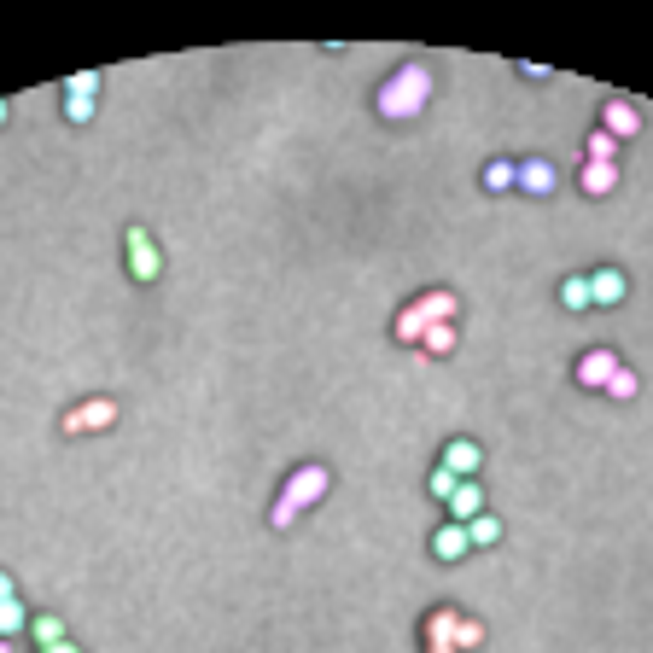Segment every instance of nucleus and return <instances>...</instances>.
<instances>
[{
    "label": "nucleus",
    "mask_w": 653,
    "mask_h": 653,
    "mask_svg": "<svg viewBox=\"0 0 653 653\" xmlns=\"http://www.w3.org/2000/svg\"><path fill=\"white\" fill-rule=\"evenodd\" d=\"M426 100H432V70L426 65H397L374 88V111L385 117V123H409V117H420Z\"/></svg>",
    "instance_id": "obj_1"
},
{
    "label": "nucleus",
    "mask_w": 653,
    "mask_h": 653,
    "mask_svg": "<svg viewBox=\"0 0 653 653\" xmlns=\"http://www.w3.org/2000/svg\"><path fill=\"white\" fill-rule=\"evenodd\" d=\"M123 257H129V275L140 280V286H152V280L164 275V251H158V240L146 234V228H123Z\"/></svg>",
    "instance_id": "obj_2"
},
{
    "label": "nucleus",
    "mask_w": 653,
    "mask_h": 653,
    "mask_svg": "<svg viewBox=\"0 0 653 653\" xmlns=\"http://www.w3.org/2000/svg\"><path fill=\"white\" fill-rule=\"evenodd\" d=\"M327 490H333V473L327 467H315V461H304V467H292V479L280 484V496L304 514V508H315V502H327Z\"/></svg>",
    "instance_id": "obj_3"
},
{
    "label": "nucleus",
    "mask_w": 653,
    "mask_h": 653,
    "mask_svg": "<svg viewBox=\"0 0 653 653\" xmlns=\"http://www.w3.org/2000/svg\"><path fill=\"white\" fill-rule=\"evenodd\" d=\"M59 426H65V438H88V432H105V426H117V403H111V397H88V403H76V409H70Z\"/></svg>",
    "instance_id": "obj_4"
},
{
    "label": "nucleus",
    "mask_w": 653,
    "mask_h": 653,
    "mask_svg": "<svg viewBox=\"0 0 653 653\" xmlns=\"http://www.w3.org/2000/svg\"><path fill=\"white\" fill-rule=\"evenodd\" d=\"M514 187H519V193H531V199H549L554 187H560V170H554L549 158H519Z\"/></svg>",
    "instance_id": "obj_5"
},
{
    "label": "nucleus",
    "mask_w": 653,
    "mask_h": 653,
    "mask_svg": "<svg viewBox=\"0 0 653 653\" xmlns=\"http://www.w3.org/2000/svg\"><path fill=\"white\" fill-rule=\"evenodd\" d=\"M572 374H578V385H584V391H607V379L619 374V356H613V350H584Z\"/></svg>",
    "instance_id": "obj_6"
},
{
    "label": "nucleus",
    "mask_w": 653,
    "mask_h": 653,
    "mask_svg": "<svg viewBox=\"0 0 653 653\" xmlns=\"http://www.w3.org/2000/svg\"><path fill=\"white\" fill-rule=\"evenodd\" d=\"M630 298V280H624V269H595L589 275V304H601V310H613V304H624Z\"/></svg>",
    "instance_id": "obj_7"
},
{
    "label": "nucleus",
    "mask_w": 653,
    "mask_h": 653,
    "mask_svg": "<svg viewBox=\"0 0 653 653\" xmlns=\"http://www.w3.org/2000/svg\"><path fill=\"white\" fill-rule=\"evenodd\" d=\"M438 467H449L455 479H479V467H484V449L473 444V438H449L444 444V461Z\"/></svg>",
    "instance_id": "obj_8"
},
{
    "label": "nucleus",
    "mask_w": 653,
    "mask_h": 653,
    "mask_svg": "<svg viewBox=\"0 0 653 653\" xmlns=\"http://www.w3.org/2000/svg\"><path fill=\"white\" fill-rule=\"evenodd\" d=\"M601 129L624 146V140H636V129H642V111H636L630 100H607L601 105Z\"/></svg>",
    "instance_id": "obj_9"
},
{
    "label": "nucleus",
    "mask_w": 653,
    "mask_h": 653,
    "mask_svg": "<svg viewBox=\"0 0 653 653\" xmlns=\"http://www.w3.org/2000/svg\"><path fill=\"white\" fill-rule=\"evenodd\" d=\"M473 554V543H467V525H455V519H444L438 531H432V560H467Z\"/></svg>",
    "instance_id": "obj_10"
},
{
    "label": "nucleus",
    "mask_w": 653,
    "mask_h": 653,
    "mask_svg": "<svg viewBox=\"0 0 653 653\" xmlns=\"http://www.w3.org/2000/svg\"><path fill=\"white\" fill-rule=\"evenodd\" d=\"M444 508H449V519H455V525H473V519L484 514V490H479V479H461V484H455V496H449Z\"/></svg>",
    "instance_id": "obj_11"
},
{
    "label": "nucleus",
    "mask_w": 653,
    "mask_h": 653,
    "mask_svg": "<svg viewBox=\"0 0 653 653\" xmlns=\"http://www.w3.org/2000/svg\"><path fill=\"white\" fill-rule=\"evenodd\" d=\"M578 187H584L589 199H607V193L619 187V164H584V170H578Z\"/></svg>",
    "instance_id": "obj_12"
},
{
    "label": "nucleus",
    "mask_w": 653,
    "mask_h": 653,
    "mask_svg": "<svg viewBox=\"0 0 653 653\" xmlns=\"http://www.w3.org/2000/svg\"><path fill=\"white\" fill-rule=\"evenodd\" d=\"M414 304H420V315H426V321H455V315H461V298H455V292H444V286L420 292Z\"/></svg>",
    "instance_id": "obj_13"
},
{
    "label": "nucleus",
    "mask_w": 653,
    "mask_h": 653,
    "mask_svg": "<svg viewBox=\"0 0 653 653\" xmlns=\"http://www.w3.org/2000/svg\"><path fill=\"white\" fill-rule=\"evenodd\" d=\"M426 315H420V304H409V310H397V321H391V333H397V344H414L420 350V339H426Z\"/></svg>",
    "instance_id": "obj_14"
},
{
    "label": "nucleus",
    "mask_w": 653,
    "mask_h": 653,
    "mask_svg": "<svg viewBox=\"0 0 653 653\" xmlns=\"http://www.w3.org/2000/svg\"><path fill=\"white\" fill-rule=\"evenodd\" d=\"M560 310H572V315L595 310V304H589V275H566V280H560Z\"/></svg>",
    "instance_id": "obj_15"
},
{
    "label": "nucleus",
    "mask_w": 653,
    "mask_h": 653,
    "mask_svg": "<svg viewBox=\"0 0 653 653\" xmlns=\"http://www.w3.org/2000/svg\"><path fill=\"white\" fill-rule=\"evenodd\" d=\"M514 158H490V164H484V175H479V187L484 193H508V187H514Z\"/></svg>",
    "instance_id": "obj_16"
},
{
    "label": "nucleus",
    "mask_w": 653,
    "mask_h": 653,
    "mask_svg": "<svg viewBox=\"0 0 653 653\" xmlns=\"http://www.w3.org/2000/svg\"><path fill=\"white\" fill-rule=\"evenodd\" d=\"M449 350H455V321H432L420 339V356H449Z\"/></svg>",
    "instance_id": "obj_17"
},
{
    "label": "nucleus",
    "mask_w": 653,
    "mask_h": 653,
    "mask_svg": "<svg viewBox=\"0 0 653 653\" xmlns=\"http://www.w3.org/2000/svg\"><path fill=\"white\" fill-rule=\"evenodd\" d=\"M584 164H619V140L607 135V129H595L584 140Z\"/></svg>",
    "instance_id": "obj_18"
},
{
    "label": "nucleus",
    "mask_w": 653,
    "mask_h": 653,
    "mask_svg": "<svg viewBox=\"0 0 653 653\" xmlns=\"http://www.w3.org/2000/svg\"><path fill=\"white\" fill-rule=\"evenodd\" d=\"M467 543H473V549H496V543H502V519L479 514L473 525H467Z\"/></svg>",
    "instance_id": "obj_19"
},
{
    "label": "nucleus",
    "mask_w": 653,
    "mask_h": 653,
    "mask_svg": "<svg viewBox=\"0 0 653 653\" xmlns=\"http://www.w3.org/2000/svg\"><path fill=\"white\" fill-rule=\"evenodd\" d=\"M455 624H461V613H455V607H438V613L426 619V648H432V642H449Z\"/></svg>",
    "instance_id": "obj_20"
},
{
    "label": "nucleus",
    "mask_w": 653,
    "mask_h": 653,
    "mask_svg": "<svg viewBox=\"0 0 653 653\" xmlns=\"http://www.w3.org/2000/svg\"><path fill=\"white\" fill-rule=\"evenodd\" d=\"M449 642H455L461 653H479V648H484V624L461 613V624H455V636H449Z\"/></svg>",
    "instance_id": "obj_21"
},
{
    "label": "nucleus",
    "mask_w": 653,
    "mask_h": 653,
    "mask_svg": "<svg viewBox=\"0 0 653 653\" xmlns=\"http://www.w3.org/2000/svg\"><path fill=\"white\" fill-rule=\"evenodd\" d=\"M18 630H30V613L18 601H0V642H12Z\"/></svg>",
    "instance_id": "obj_22"
},
{
    "label": "nucleus",
    "mask_w": 653,
    "mask_h": 653,
    "mask_svg": "<svg viewBox=\"0 0 653 653\" xmlns=\"http://www.w3.org/2000/svg\"><path fill=\"white\" fill-rule=\"evenodd\" d=\"M30 636H35V648H53V642H65V624L53 613H41V619H30Z\"/></svg>",
    "instance_id": "obj_23"
},
{
    "label": "nucleus",
    "mask_w": 653,
    "mask_h": 653,
    "mask_svg": "<svg viewBox=\"0 0 653 653\" xmlns=\"http://www.w3.org/2000/svg\"><path fill=\"white\" fill-rule=\"evenodd\" d=\"M636 391H642V379H636V374H630V368H624V362H619V374L607 379V397H613V403H630Z\"/></svg>",
    "instance_id": "obj_24"
},
{
    "label": "nucleus",
    "mask_w": 653,
    "mask_h": 653,
    "mask_svg": "<svg viewBox=\"0 0 653 653\" xmlns=\"http://www.w3.org/2000/svg\"><path fill=\"white\" fill-rule=\"evenodd\" d=\"M455 473H449V467H432V479H426V490H432V502H449V496H455Z\"/></svg>",
    "instance_id": "obj_25"
},
{
    "label": "nucleus",
    "mask_w": 653,
    "mask_h": 653,
    "mask_svg": "<svg viewBox=\"0 0 653 653\" xmlns=\"http://www.w3.org/2000/svg\"><path fill=\"white\" fill-rule=\"evenodd\" d=\"M298 508H292V502H286V496H275V508H269V525H275V531H292V525H298Z\"/></svg>",
    "instance_id": "obj_26"
},
{
    "label": "nucleus",
    "mask_w": 653,
    "mask_h": 653,
    "mask_svg": "<svg viewBox=\"0 0 653 653\" xmlns=\"http://www.w3.org/2000/svg\"><path fill=\"white\" fill-rule=\"evenodd\" d=\"M65 94H88V100H94V94H100V70H76L65 82Z\"/></svg>",
    "instance_id": "obj_27"
},
{
    "label": "nucleus",
    "mask_w": 653,
    "mask_h": 653,
    "mask_svg": "<svg viewBox=\"0 0 653 653\" xmlns=\"http://www.w3.org/2000/svg\"><path fill=\"white\" fill-rule=\"evenodd\" d=\"M65 117L70 123H88V117H94V100H88V94H65Z\"/></svg>",
    "instance_id": "obj_28"
},
{
    "label": "nucleus",
    "mask_w": 653,
    "mask_h": 653,
    "mask_svg": "<svg viewBox=\"0 0 653 653\" xmlns=\"http://www.w3.org/2000/svg\"><path fill=\"white\" fill-rule=\"evenodd\" d=\"M0 601H18V589H12V578L0 572Z\"/></svg>",
    "instance_id": "obj_29"
},
{
    "label": "nucleus",
    "mask_w": 653,
    "mask_h": 653,
    "mask_svg": "<svg viewBox=\"0 0 653 653\" xmlns=\"http://www.w3.org/2000/svg\"><path fill=\"white\" fill-rule=\"evenodd\" d=\"M41 653H82V648H76V642L65 636V642H53V648H41Z\"/></svg>",
    "instance_id": "obj_30"
},
{
    "label": "nucleus",
    "mask_w": 653,
    "mask_h": 653,
    "mask_svg": "<svg viewBox=\"0 0 653 653\" xmlns=\"http://www.w3.org/2000/svg\"><path fill=\"white\" fill-rule=\"evenodd\" d=\"M426 653H461V648H455V642H432Z\"/></svg>",
    "instance_id": "obj_31"
},
{
    "label": "nucleus",
    "mask_w": 653,
    "mask_h": 653,
    "mask_svg": "<svg viewBox=\"0 0 653 653\" xmlns=\"http://www.w3.org/2000/svg\"><path fill=\"white\" fill-rule=\"evenodd\" d=\"M6 117H12V105H6V100H0V129H6Z\"/></svg>",
    "instance_id": "obj_32"
},
{
    "label": "nucleus",
    "mask_w": 653,
    "mask_h": 653,
    "mask_svg": "<svg viewBox=\"0 0 653 653\" xmlns=\"http://www.w3.org/2000/svg\"><path fill=\"white\" fill-rule=\"evenodd\" d=\"M0 653H12V642H0Z\"/></svg>",
    "instance_id": "obj_33"
}]
</instances>
